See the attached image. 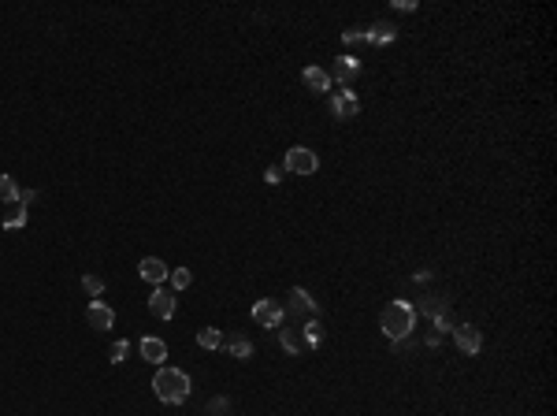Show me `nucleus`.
<instances>
[{"mask_svg": "<svg viewBox=\"0 0 557 416\" xmlns=\"http://www.w3.org/2000/svg\"><path fill=\"white\" fill-rule=\"evenodd\" d=\"M290 312H294V316H308V320H316L320 305H316V297L308 294L305 286H294V290H290Z\"/></svg>", "mask_w": 557, "mask_h": 416, "instance_id": "39448f33", "label": "nucleus"}, {"mask_svg": "<svg viewBox=\"0 0 557 416\" xmlns=\"http://www.w3.org/2000/svg\"><path fill=\"white\" fill-rule=\"evenodd\" d=\"M19 186H15V178L11 175H0V201H19Z\"/></svg>", "mask_w": 557, "mask_h": 416, "instance_id": "aec40b11", "label": "nucleus"}, {"mask_svg": "<svg viewBox=\"0 0 557 416\" xmlns=\"http://www.w3.org/2000/svg\"><path fill=\"white\" fill-rule=\"evenodd\" d=\"M424 342H427V346H431V349H435L438 342H443V334H438V331L431 327V331H427V338H424Z\"/></svg>", "mask_w": 557, "mask_h": 416, "instance_id": "c85d7f7f", "label": "nucleus"}, {"mask_svg": "<svg viewBox=\"0 0 557 416\" xmlns=\"http://www.w3.org/2000/svg\"><path fill=\"white\" fill-rule=\"evenodd\" d=\"M197 346H201V349H219V346H223V334H219V327H201V331H197Z\"/></svg>", "mask_w": 557, "mask_h": 416, "instance_id": "a211bd4d", "label": "nucleus"}, {"mask_svg": "<svg viewBox=\"0 0 557 416\" xmlns=\"http://www.w3.org/2000/svg\"><path fill=\"white\" fill-rule=\"evenodd\" d=\"M167 282H171V290L178 294V290H186V286L193 282V275H190V268H171V275H167Z\"/></svg>", "mask_w": 557, "mask_h": 416, "instance_id": "6ab92c4d", "label": "nucleus"}, {"mask_svg": "<svg viewBox=\"0 0 557 416\" xmlns=\"http://www.w3.org/2000/svg\"><path fill=\"white\" fill-rule=\"evenodd\" d=\"M86 320H89V327H93V331H108L112 323H115V312H112L105 301H89Z\"/></svg>", "mask_w": 557, "mask_h": 416, "instance_id": "9d476101", "label": "nucleus"}, {"mask_svg": "<svg viewBox=\"0 0 557 416\" xmlns=\"http://www.w3.org/2000/svg\"><path fill=\"white\" fill-rule=\"evenodd\" d=\"M301 82L313 89V93H327V89H331V74L323 71V67H305L301 71Z\"/></svg>", "mask_w": 557, "mask_h": 416, "instance_id": "ddd939ff", "label": "nucleus"}, {"mask_svg": "<svg viewBox=\"0 0 557 416\" xmlns=\"http://www.w3.org/2000/svg\"><path fill=\"white\" fill-rule=\"evenodd\" d=\"M279 342H282L287 353H301V349H305V334H301V327H279Z\"/></svg>", "mask_w": 557, "mask_h": 416, "instance_id": "f3484780", "label": "nucleus"}, {"mask_svg": "<svg viewBox=\"0 0 557 416\" xmlns=\"http://www.w3.org/2000/svg\"><path fill=\"white\" fill-rule=\"evenodd\" d=\"M394 37H398V30H394L391 22H375V26H368V30H365V41H372V45H391Z\"/></svg>", "mask_w": 557, "mask_h": 416, "instance_id": "dca6fc26", "label": "nucleus"}, {"mask_svg": "<svg viewBox=\"0 0 557 416\" xmlns=\"http://www.w3.org/2000/svg\"><path fill=\"white\" fill-rule=\"evenodd\" d=\"M453 342H457L461 353L476 357L479 349H483V334H479L476 323H453Z\"/></svg>", "mask_w": 557, "mask_h": 416, "instance_id": "20e7f679", "label": "nucleus"}, {"mask_svg": "<svg viewBox=\"0 0 557 416\" xmlns=\"http://www.w3.org/2000/svg\"><path fill=\"white\" fill-rule=\"evenodd\" d=\"M141 357H145L149 364H164L167 342H164V338H141Z\"/></svg>", "mask_w": 557, "mask_h": 416, "instance_id": "2eb2a0df", "label": "nucleus"}, {"mask_svg": "<svg viewBox=\"0 0 557 416\" xmlns=\"http://www.w3.org/2000/svg\"><path fill=\"white\" fill-rule=\"evenodd\" d=\"M149 312L160 320H171L175 316V290H167V286H157L149 297Z\"/></svg>", "mask_w": 557, "mask_h": 416, "instance_id": "0eeeda50", "label": "nucleus"}, {"mask_svg": "<svg viewBox=\"0 0 557 416\" xmlns=\"http://www.w3.org/2000/svg\"><path fill=\"white\" fill-rule=\"evenodd\" d=\"M342 41H346V45H357V41H365V30H360V26H353V30H346V34H342Z\"/></svg>", "mask_w": 557, "mask_h": 416, "instance_id": "a878e982", "label": "nucleus"}, {"mask_svg": "<svg viewBox=\"0 0 557 416\" xmlns=\"http://www.w3.org/2000/svg\"><path fill=\"white\" fill-rule=\"evenodd\" d=\"M357 74H360V60L357 56H339V60H334V71H331L334 82L349 86V82H357Z\"/></svg>", "mask_w": 557, "mask_h": 416, "instance_id": "9b49d317", "label": "nucleus"}, {"mask_svg": "<svg viewBox=\"0 0 557 416\" xmlns=\"http://www.w3.org/2000/svg\"><path fill=\"white\" fill-rule=\"evenodd\" d=\"M282 171H290V175H316L320 171V156L313 149H305V145H294V149H287Z\"/></svg>", "mask_w": 557, "mask_h": 416, "instance_id": "7ed1b4c3", "label": "nucleus"}, {"mask_svg": "<svg viewBox=\"0 0 557 416\" xmlns=\"http://www.w3.org/2000/svg\"><path fill=\"white\" fill-rule=\"evenodd\" d=\"M34 201H37V190H22V193H19V204H22V208H30Z\"/></svg>", "mask_w": 557, "mask_h": 416, "instance_id": "cd10ccee", "label": "nucleus"}, {"mask_svg": "<svg viewBox=\"0 0 557 416\" xmlns=\"http://www.w3.org/2000/svg\"><path fill=\"white\" fill-rule=\"evenodd\" d=\"M152 390H157V398L167 401V405H183L190 398V375L178 368H160L152 375Z\"/></svg>", "mask_w": 557, "mask_h": 416, "instance_id": "f03ea898", "label": "nucleus"}, {"mask_svg": "<svg viewBox=\"0 0 557 416\" xmlns=\"http://www.w3.org/2000/svg\"><path fill=\"white\" fill-rule=\"evenodd\" d=\"M394 8L398 11H412V8H417V0H394Z\"/></svg>", "mask_w": 557, "mask_h": 416, "instance_id": "c756f323", "label": "nucleus"}, {"mask_svg": "<svg viewBox=\"0 0 557 416\" xmlns=\"http://www.w3.org/2000/svg\"><path fill=\"white\" fill-rule=\"evenodd\" d=\"M331 112H334V119H357V112H360L357 93H349V89H339V93L331 97Z\"/></svg>", "mask_w": 557, "mask_h": 416, "instance_id": "423d86ee", "label": "nucleus"}, {"mask_svg": "<svg viewBox=\"0 0 557 416\" xmlns=\"http://www.w3.org/2000/svg\"><path fill=\"white\" fill-rule=\"evenodd\" d=\"M27 216H30V208H22V204H19L15 212H11V216L4 219V230H15V227H22V223H27Z\"/></svg>", "mask_w": 557, "mask_h": 416, "instance_id": "b1692460", "label": "nucleus"}, {"mask_svg": "<svg viewBox=\"0 0 557 416\" xmlns=\"http://www.w3.org/2000/svg\"><path fill=\"white\" fill-rule=\"evenodd\" d=\"M412 327H417V312H412L409 301H391L383 312H379V331L398 342V338H409Z\"/></svg>", "mask_w": 557, "mask_h": 416, "instance_id": "f257e3e1", "label": "nucleus"}, {"mask_svg": "<svg viewBox=\"0 0 557 416\" xmlns=\"http://www.w3.org/2000/svg\"><path fill=\"white\" fill-rule=\"evenodd\" d=\"M253 320L261 323V327H282V308L275 305V301H256L253 305Z\"/></svg>", "mask_w": 557, "mask_h": 416, "instance_id": "1a4fd4ad", "label": "nucleus"}, {"mask_svg": "<svg viewBox=\"0 0 557 416\" xmlns=\"http://www.w3.org/2000/svg\"><path fill=\"white\" fill-rule=\"evenodd\" d=\"M223 412H230V401L227 398H212L209 401V416H223Z\"/></svg>", "mask_w": 557, "mask_h": 416, "instance_id": "393cba45", "label": "nucleus"}, {"mask_svg": "<svg viewBox=\"0 0 557 416\" xmlns=\"http://www.w3.org/2000/svg\"><path fill=\"white\" fill-rule=\"evenodd\" d=\"M412 312H424V316L435 320V316H443V312H450V297H443V294H424Z\"/></svg>", "mask_w": 557, "mask_h": 416, "instance_id": "f8f14e48", "label": "nucleus"}, {"mask_svg": "<svg viewBox=\"0 0 557 416\" xmlns=\"http://www.w3.org/2000/svg\"><path fill=\"white\" fill-rule=\"evenodd\" d=\"M126 353H131V342H126V338H119V342H115V346L108 349V360H112V364H123V360H126Z\"/></svg>", "mask_w": 557, "mask_h": 416, "instance_id": "5701e85b", "label": "nucleus"}, {"mask_svg": "<svg viewBox=\"0 0 557 416\" xmlns=\"http://www.w3.org/2000/svg\"><path fill=\"white\" fill-rule=\"evenodd\" d=\"M223 349H227L230 357H238V360H249L253 357V342L245 334H227L223 338Z\"/></svg>", "mask_w": 557, "mask_h": 416, "instance_id": "4468645a", "label": "nucleus"}, {"mask_svg": "<svg viewBox=\"0 0 557 416\" xmlns=\"http://www.w3.org/2000/svg\"><path fill=\"white\" fill-rule=\"evenodd\" d=\"M301 334H305V346H320V338H323V323H320V320H308L305 327H301Z\"/></svg>", "mask_w": 557, "mask_h": 416, "instance_id": "412c9836", "label": "nucleus"}, {"mask_svg": "<svg viewBox=\"0 0 557 416\" xmlns=\"http://www.w3.org/2000/svg\"><path fill=\"white\" fill-rule=\"evenodd\" d=\"M82 290L89 297H100V294H105V279H100V275H82Z\"/></svg>", "mask_w": 557, "mask_h": 416, "instance_id": "4be33fe9", "label": "nucleus"}, {"mask_svg": "<svg viewBox=\"0 0 557 416\" xmlns=\"http://www.w3.org/2000/svg\"><path fill=\"white\" fill-rule=\"evenodd\" d=\"M264 178H268V186H275V182H282V167H268V171H264Z\"/></svg>", "mask_w": 557, "mask_h": 416, "instance_id": "bb28decb", "label": "nucleus"}, {"mask_svg": "<svg viewBox=\"0 0 557 416\" xmlns=\"http://www.w3.org/2000/svg\"><path fill=\"white\" fill-rule=\"evenodd\" d=\"M138 275L145 279V282H152V286H164L167 275H171V268H167L160 256H145V260L138 264Z\"/></svg>", "mask_w": 557, "mask_h": 416, "instance_id": "6e6552de", "label": "nucleus"}]
</instances>
